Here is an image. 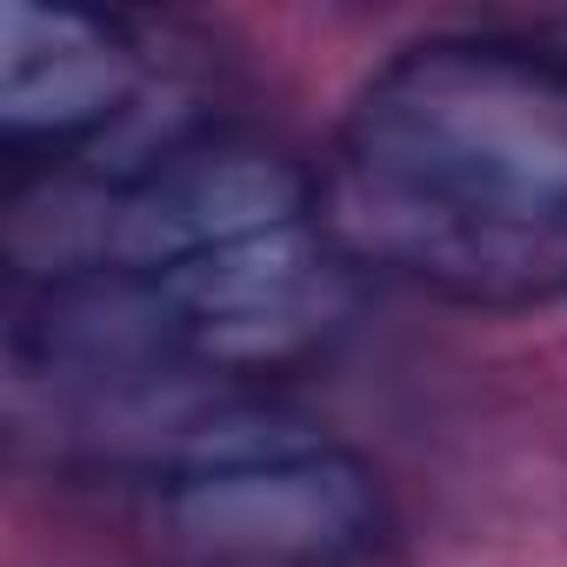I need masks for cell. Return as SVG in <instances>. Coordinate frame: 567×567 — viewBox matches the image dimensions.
Instances as JSON below:
<instances>
[{
  "mask_svg": "<svg viewBox=\"0 0 567 567\" xmlns=\"http://www.w3.org/2000/svg\"><path fill=\"white\" fill-rule=\"evenodd\" d=\"M187 328V354L227 374H274L315 354L354 308L348 260L308 227H274L161 274Z\"/></svg>",
  "mask_w": 567,
  "mask_h": 567,
  "instance_id": "cell-2",
  "label": "cell"
},
{
  "mask_svg": "<svg viewBox=\"0 0 567 567\" xmlns=\"http://www.w3.org/2000/svg\"><path fill=\"white\" fill-rule=\"evenodd\" d=\"M134 48L81 8L0 14V127L8 147H81L134 101Z\"/></svg>",
  "mask_w": 567,
  "mask_h": 567,
  "instance_id": "cell-4",
  "label": "cell"
},
{
  "mask_svg": "<svg viewBox=\"0 0 567 567\" xmlns=\"http://www.w3.org/2000/svg\"><path fill=\"white\" fill-rule=\"evenodd\" d=\"M334 247L461 301L567 288V61L494 41L401 54L341 134Z\"/></svg>",
  "mask_w": 567,
  "mask_h": 567,
  "instance_id": "cell-1",
  "label": "cell"
},
{
  "mask_svg": "<svg viewBox=\"0 0 567 567\" xmlns=\"http://www.w3.org/2000/svg\"><path fill=\"white\" fill-rule=\"evenodd\" d=\"M167 527L214 560H334L374 540L381 487L354 454L267 447L174 474Z\"/></svg>",
  "mask_w": 567,
  "mask_h": 567,
  "instance_id": "cell-3",
  "label": "cell"
},
{
  "mask_svg": "<svg viewBox=\"0 0 567 567\" xmlns=\"http://www.w3.org/2000/svg\"><path fill=\"white\" fill-rule=\"evenodd\" d=\"M14 354L28 374L147 388L187 354V328L161 274L87 267L48 280L28 301V315L14 321Z\"/></svg>",
  "mask_w": 567,
  "mask_h": 567,
  "instance_id": "cell-5",
  "label": "cell"
}]
</instances>
